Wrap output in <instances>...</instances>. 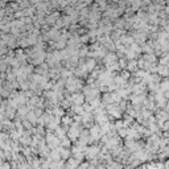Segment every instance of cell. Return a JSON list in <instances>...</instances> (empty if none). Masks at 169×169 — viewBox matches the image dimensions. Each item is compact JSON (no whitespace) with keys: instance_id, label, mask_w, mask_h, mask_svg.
<instances>
[{"instance_id":"7","label":"cell","mask_w":169,"mask_h":169,"mask_svg":"<svg viewBox=\"0 0 169 169\" xmlns=\"http://www.w3.org/2000/svg\"><path fill=\"white\" fill-rule=\"evenodd\" d=\"M123 44H126V45H132L133 44V38L132 37H123Z\"/></svg>"},{"instance_id":"10","label":"cell","mask_w":169,"mask_h":169,"mask_svg":"<svg viewBox=\"0 0 169 169\" xmlns=\"http://www.w3.org/2000/svg\"><path fill=\"white\" fill-rule=\"evenodd\" d=\"M78 161H81V160H73V159H70L69 160V164H67V166H77L78 165Z\"/></svg>"},{"instance_id":"11","label":"cell","mask_w":169,"mask_h":169,"mask_svg":"<svg viewBox=\"0 0 169 169\" xmlns=\"http://www.w3.org/2000/svg\"><path fill=\"white\" fill-rule=\"evenodd\" d=\"M71 77V73L69 70H62V78H70Z\"/></svg>"},{"instance_id":"8","label":"cell","mask_w":169,"mask_h":169,"mask_svg":"<svg viewBox=\"0 0 169 169\" xmlns=\"http://www.w3.org/2000/svg\"><path fill=\"white\" fill-rule=\"evenodd\" d=\"M160 90L164 91V92H166V91L169 90V82H162L161 86H160Z\"/></svg>"},{"instance_id":"13","label":"cell","mask_w":169,"mask_h":169,"mask_svg":"<svg viewBox=\"0 0 169 169\" xmlns=\"http://www.w3.org/2000/svg\"><path fill=\"white\" fill-rule=\"evenodd\" d=\"M70 120H71L70 118H63V119H62V122H63V123H66V124L70 123Z\"/></svg>"},{"instance_id":"9","label":"cell","mask_w":169,"mask_h":169,"mask_svg":"<svg viewBox=\"0 0 169 169\" xmlns=\"http://www.w3.org/2000/svg\"><path fill=\"white\" fill-rule=\"evenodd\" d=\"M136 66H137V62L132 60L130 63H128V70H133V69H136Z\"/></svg>"},{"instance_id":"1","label":"cell","mask_w":169,"mask_h":169,"mask_svg":"<svg viewBox=\"0 0 169 169\" xmlns=\"http://www.w3.org/2000/svg\"><path fill=\"white\" fill-rule=\"evenodd\" d=\"M60 137H56V136H53V135H48V137H46V143L49 144V147L52 148V149H56L58 145H60V140H58Z\"/></svg>"},{"instance_id":"2","label":"cell","mask_w":169,"mask_h":169,"mask_svg":"<svg viewBox=\"0 0 169 169\" xmlns=\"http://www.w3.org/2000/svg\"><path fill=\"white\" fill-rule=\"evenodd\" d=\"M70 101L74 102V104H82L83 103V96L79 95V94H74L70 96Z\"/></svg>"},{"instance_id":"5","label":"cell","mask_w":169,"mask_h":169,"mask_svg":"<svg viewBox=\"0 0 169 169\" xmlns=\"http://www.w3.org/2000/svg\"><path fill=\"white\" fill-rule=\"evenodd\" d=\"M48 36L50 38H57L58 37V31H57V29H52V31L48 32Z\"/></svg>"},{"instance_id":"12","label":"cell","mask_w":169,"mask_h":169,"mask_svg":"<svg viewBox=\"0 0 169 169\" xmlns=\"http://www.w3.org/2000/svg\"><path fill=\"white\" fill-rule=\"evenodd\" d=\"M57 17H58V13H56L54 16H53V15H52V16H49V17H48V22H49V24H52V22H54V20L57 19Z\"/></svg>"},{"instance_id":"6","label":"cell","mask_w":169,"mask_h":169,"mask_svg":"<svg viewBox=\"0 0 169 169\" xmlns=\"http://www.w3.org/2000/svg\"><path fill=\"white\" fill-rule=\"evenodd\" d=\"M58 151H60L62 159H69V155H70V152H69L67 149H58Z\"/></svg>"},{"instance_id":"3","label":"cell","mask_w":169,"mask_h":169,"mask_svg":"<svg viewBox=\"0 0 169 169\" xmlns=\"http://www.w3.org/2000/svg\"><path fill=\"white\" fill-rule=\"evenodd\" d=\"M104 61H106V65L107 63H112V62H116V56L110 53V54H106L104 56Z\"/></svg>"},{"instance_id":"4","label":"cell","mask_w":169,"mask_h":169,"mask_svg":"<svg viewBox=\"0 0 169 169\" xmlns=\"http://www.w3.org/2000/svg\"><path fill=\"white\" fill-rule=\"evenodd\" d=\"M36 115H37V114L33 112V111H32V112H28V120L32 122V123H36Z\"/></svg>"}]
</instances>
